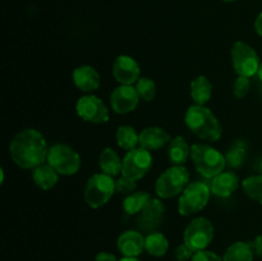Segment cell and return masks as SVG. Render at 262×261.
<instances>
[{
	"label": "cell",
	"instance_id": "27",
	"mask_svg": "<svg viewBox=\"0 0 262 261\" xmlns=\"http://www.w3.org/2000/svg\"><path fill=\"white\" fill-rule=\"evenodd\" d=\"M117 142L119 147L130 151L140 145V135L130 125H120L117 130Z\"/></svg>",
	"mask_w": 262,
	"mask_h": 261
},
{
	"label": "cell",
	"instance_id": "37",
	"mask_svg": "<svg viewBox=\"0 0 262 261\" xmlns=\"http://www.w3.org/2000/svg\"><path fill=\"white\" fill-rule=\"evenodd\" d=\"M255 169L258 171V173L262 174V158H260L257 161H256Z\"/></svg>",
	"mask_w": 262,
	"mask_h": 261
},
{
	"label": "cell",
	"instance_id": "30",
	"mask_svg": "<svg viewBox=\"0 0 262 261\" xmlns=\"http://www.w3.org/2000/svg\"><path fill=\"white\" fill-rule=\"evenodd\" d=\"M115 188L117 192H119L120 194H125V196H129L137 188V183L133 179L128 178V177H120L117 182H115Z\"/></svg>",
	"mask_w": 262,
	"mask_h": 261
},
{
	"label": "cell",
	"instance_id": "28",
	"mask_svg": "<svg viewBox=\"0 0 262 261\" xmlns=\"http://www.w3.org/2000/svg\"><path fill=\"white\" fill-rule=\"evenodd\" d=\"M242 188L251 200L262 205V174L247 177L242 182Z\"/></svg>",
	"mask_w": 262,
	"mask_h": 261
},
{
	"label": "cell",
	"instance_id": "3",
	"mask_svg": "<svg viewBox=\"0 0 262 261\" xmlns=\"http://www.w3.org/2000/svg\"><path fill=\"white\" fill-rule=\"evenodd\" d=\"M191 159L196 170L205 178L212 179L224 171L227 159L219 150L205 143L191 146Z\"/></svg>",
	"mask_w": 262,
	"mask_h": 261
},
{
	"label": "cell",
	"instance_id": "7",
	"mask_svg": "<svg viewBox=\"0 0 262 261\" xmlns=\"http://www.w3.org/2000/svg\"><path fill=\"white\" fill-rule=\"evenodd\" d=\"M48 164L61 176H73L81 168V156L64 143H55L49 147Z\"/></svg>",
	"mask_w": 262,
	"mask_h": 261
},
{
	"label": "cell",
	"instance_id": "14",
	"mask_svg": "<svg viewBox=\"0 0 262 261\" xmlns=\"http://www.w3.org/2000/svg\"><path fill=\"white\" fill-rule=\"evenodd\" d=\"M141 69L137 61L128 55H119L113 64V76L120 84L132 86L141 78Z\"/></svg>",
	"mask_w": 262,
	"mask_h": 261
},
{
	"label": "cell",
	"instance_id": "31",
	"mask_svg": "<svg viewBox=\"0 0 262 261\" xmlns=\"http://www.w3.org/2000/svg\"><path fill=\"white\" fill-rule=\"evenodd\" d=\"M251 90V82L247 77H238L233 84V94L238 99H243L248 95Z\"/></svg>",
	"mask_w": 262,
	"mask_h": 261
},
{
	"label": "cell",
	"instance_id": "10",
	"mask_svg": "<svg viewBox=\"0 0 262 261\" xmlns=\"http://www.w3.org/2000/svg\"><path fill=\"white\" fill-rule=\"evenodd\" d=\"M152 166V155L143 147H136L128 151L123 158L122 174L124 177L138 181L150 171Z\"/></svg>",
	"mask_w": 262,
	"mask_h": 261
},
{
	"label": "cell",
	"instance_id": "16",
	"mask_svg": "<svg viewBox=\"0 0 262 261\" xmlns=\"http://www.w3.org/2000/svg\"><path fill=\"white\" fill-rule=\"evenodd\" d=\"M74 84L83 92H94L100 86V74L91 66L77 67L72 74Z\"/></svg>",
	"mask_w": 262,
	"mask_h": 261
},
{
	"label": "cell",
	"instance_id": "12",
	"mask_svg": "<svg viewBox=\"0 0 262 261\" xmlns=\"http://www.w3.org/2000/svg\"><path fill=\"white\" fill-rule=\"evenodd\" d=\"M164 212H165V207L163 202L159 199H151L150 202L143 207L142 211L137 215L136 224L138 229L148 234L156 232L163 223Z\"/></svg>",
	"mask_w": 262,
	"mask_h": 261
},
{
	"label": "cell",
	"instance_id": "9",
	"mask_svg": "<svg viewBox=\"0 0 262 261\" xmlns=\"http://www.w3.org/2000/svg\"><path fill=\"white\" fill-rule=\"evenodd\" d=\"M232 64L238 76L247 78L256 76L261 66L257 53L243 41H237L233 45Z\"/></svg>",
	"mask_w": 262,
	"mask_h": 261
},
{
	"label": "cell",
	"instance_id": "8",
	"mask_svg": "<svg viewBox=\"0 0 262 261\" xmlns=\"http://www.w3.org/2000/svg\"><path fill=\"white\" fill-rule=\"evenodd\" d=\"M183 240L194 252L206 250L207 246L214 240V225L207 217H196L184 229Z\"/></svg>",
	"mask_w": 262,
	"mask_h": 261
},
{
	"label": "cell",
	"instance_id": "1",
	"mask_svg": "<svg viewBox=\"0 0 262 261\" xmlns=\"http://www.w3.org/2000/svg\"><path fill=\"white\" fill-rule=\"evenodd\" d=\"M12 160L22 169H35L48 160L49 147L45 137L33 128L20 130L10 143Z\"/></svg>",
	"mask_w": 262,
	"mask_h": 261
},
{
	"label": "cell",
	"instance_id": "15",
	"mask_svg": "<svg viewBox=\"0 0 262 261\" xmlns=\"http://www.w3.org/2000/svg\"><path fill=\"white\" fill-rule=\"evenodd\" d=\"M146 238L137 230H127L119 235L117 247L125 257H137L145 250Z\"/></svg>",
	"mask_w": 262,
	"mask_h": 261
},
{
	"label": "cell",
	"instance_id": "35",
	"mask_svg": "<svg viewBox=\"0 0 262 261\" xmlns=\"http://www.w3.org/2000/svg\"><path fill=\"white\" fill-rule=\"evenodd\" d=\"M252 247H253V251H255L256 255L262 257V234H260L258 237L255 238V241L252 242Z\"/></svg>",
	"mask_w": 262,
	"mask_h": 261
},
{
	"label": "cell",
	"instance_id": "6",
	"mask_svg": "<svg viewBox=\"0 0 262 261\" xmlns=\"http://www.w3.org/2000/svg\"><path fill=\"white\" fill-rule=\"evenodd\" d=\"M211 189L204 182H192L179 197L178 211L183 216H189L205 209L210 200Z\"/></svg>",
	"mask_w": 262,
	"mask_h": 261
},
{
	"label": "cell",
	"instance_id": "4",
	"mask_svg": "<svg viewBox=\"0 0 262 261\" xmlns=\"http://www.w3.org/2000/svg\"><path fill=\"white\" fill-rule=\"evenodd\" d=\"M189 184V173L184 165H173L158 178L155 192L160 199H173L182 194Z\"/></svg>",
	"mask_w": 262,
	"mask_h": 261
},
{
	"label": "cell",
	"instance_id": "32",
	"mask_svg": "<svg viewBox=\"0 0 262 261\" xmlns=\"http://www.w3.org/2000/svg\"><path fill=\"white\" fill-rule=\"evenodd\" d=\"M191 261H223V257H220L216 253L211 252V251H197L194 252L193 257L191 258Z\"/></svg>",
	"mask_w": 262,
	"mask_h": 261
},
{
	"label": "cell",
	"instance_id": "19",
	"mask_svg": "<svg viewBox=\"0 0 262 261\" xmlns=\"http://www.w3.org/2000/svg\"><path fill=\"white\" fill-rule=\"evenodd\" d=\"M32 178L36 186L40 187L43 191H48L56 186L59 181V173L50 164H41L37 168L33 169Z\"/></svg>",
	"mask_w": 262,
	"mask_h": 261
},
{
	"label": "cell",
	"instance_id": "36",
	"mask_svg": "<svg viewBox=\"0 0 262 261\" xmlns=\"http://www.w3.org/2000/svg\"><path fill=\"white\" fill-rule=\"evenodd\" d=\"M255 30H256V32H257V35L261 36V37H262V12L260 13V14H258V17L256 18Z\"/></svg>",
	"mask_w": 262,
	"mask_h": 261
},
{
	"label": "cell",
	"instance_id": "34",
	"mask_svg": "<svg viewBox=\"0 0 262 261\" xmlns=\"http://www.w3.org/2000/svg\"><path fill=\"white\" fill-rule=\"evenodd\" d=\"M95 261H118V258L110 252H99L95 257Z\"/></svg>",
	"mask_w": 262,
	"mask_h": 261
},
{
	"label": "cell",
	"instance_id": "11",
	"mask_svg": "<svg viewBox=\"0 0 262 261\" xmlns=\"http://www.w3.org/2000/svg\"><path fill=\"white\" fill-rule=\"evenodd\" d=\"M77 114L83 120L94 124H102L109 120L110 114L106 105L95 95H84L76 104Z\"/></svg>",
	"mask_w": 262,
	"mask_h": 261
},
{
	"label": "cell",
	"instance_id": "23",
	"mask_svg": "<svg viewBox=\"0 0 262 261\" xmlns=\"http://www.w3.org/2000/svg\"><path fill=\"white\" fill-rule=\"evenodd\" d=\"M255 251L252 243L250 242H235L228 247L223 256V261H253Z\"/></svg>",
	"mask_w": 262,
	"mask_h": 261
},
{
	"label": "cell",
	"instance_id": "25",
	"mask_svg": "<svg viewBox=\"0 0 262 261\" xmlns=\"http://www.w3.org/2000/svg\"><path fill=\"white\" fill-rule=\"evenodd\" d=\"M145 250L155 257H161L169 250V241L164 234L154 232L147 234L145 240Z\"/></svg>",
	"mask_w": 262,
	"mask_h": 261
},
{
	"label": "cell",
	"instance_id": "39",
	"mask_svg": "<svg viewBox=\"0 0 262 261\" xmlns=\"http://www.w3.org/2000/svg\"><path fill=\"white\" fill-rule=\"evenodd\" d=\"M257 76H258V78H260V81L262 82V63H261V66H260V69H258Z\"/></svg>",
	"mask_w": 262,
	"mask_h": 261
},
{
	"label": "cell",
	"instance_id": "17",
	"mask_svg": "<svg viewBox=\"0 0 262 261\" xmlns=\"http://www.w3.org/2000/svg\"><path fill=\"white\" fill-rule=\"evenodd\" d=\"M170 141V135L160 127L145 128L140 133V147L146 148L148 151L160 150Z\"/></svg>",
	"mask_w": 262,
	"mask_h": 261
},
{
	"label": "cell",
	"instance_id": "21",
	"mask_svg": "<svg viewBox=\"0 0 262 261\" xmlns=\"http://www.w3.org/2000/svg\"><path fill=\"white\" fill-rule=\"evenodd\" d=\"M99 164L102 173L107 174V176L115 177L122 173L123 160L119 158L117 151H114L113 148L106 147L102 150V153L100 154Z\"/></svg>",
	"mask_w": 262,
	"mask_h": 261
},
{
	"label": "cell",
	"instance_id": "26",
	"mask_svg": "<svg viewBox=\"0 0 262 261\" xmlns=\"http://www.w3.org/2000/svg\"><path fill=\"white\" fill-rule=\"evenodd\" d=\"M246 158H247V143L242 140L234 141L225 154L227 164L230 168H241Z\"/></svg>",
	"mask_w": 262,
	"mask_h": 261
},
{
	"label": "cell",
	"instance_id": "29",
	"mask_svg": "<svg viewBox=\"0 0 262 261\" xmlns=\"http://www.w3.org/2000/svg\"><path fill=\"white\" fill-rule=\"evenodd\" d=\"M138 95L145 101H152L156 96V84L155 82L147 77H141L136 84Z\"/></svg>",
	"mask_w": 262,
	"mask_h": 261
},
{
	"label": "cell",
	"instance_id": "38",
	"mask_svg": "<svg viewBox=\"0 0 262 261\" xmlns=\"http://www.w3.org/2000/svg\"><path fill=\"white\" fill-rule=\"evenodd\" d=\"M119 261H140V260H138L137 257H125V256H124V257L120 258Z\"/></svg>",
	"mask_w": 262,
	"mask_h": 261
},
{
	"label": "cell",
	"instance_id": "18",
	"mask_svg": "<svg viewBox=\"0 0 262 261\" xmlns=\"http://www.w3.org/2000/svg\"><path fill=\"white\" fill-rule=\"evenodd\" d=\"M238 186H239V178L232 171H223L210 182L211 193L219 197L230 196L233 192H235Z\"/></svg>",
	"mask_w": 262,
	"mask_h": 261
},
{
	"label": "cell",
	"instance_id": "13",
	"mask_svg": "<svg viewBox=\"0 0 262 261\" xmlns=\"http://www.w3.org/2000/svg\"><path fill=\"white\" fill-rule=\"evenodd\" d=\"M140 99L136 87L120 84L110 95V105L117 114H128L137 107Z\"/></svg>",
	"mask_w": 262,
	"mask_h": 261
},
{
	"label": "cell",
	"instance_id": "2",
	"mask_svg": "<svg viewBox=\"0 0 262 261\" xmlns=\"http://www.w3.org/2000/svg\"><path fill=\"white\" fill-rule=\"evenodd\" d=\"M184 123L193 135L201 140L215 142L222 137V124L214 113L205 105H192L184 115Z\"/></svg>",
	"mask_w": 262,
	"mask_h": 261
},
{
	"label": "cell",
	"instance_id": "24",
	"mask_svg": "<svg viewBox=\"0 0 262 261\" xmlns=\"http://www.w3.org/2000/svg\"><path fill=\"white\" fill-rule=\"evenodd\" d=\"M152 199L148 192H133L132 194L127 196L123 201V209L128 215H138L143 210V207Z\"/></svg>",
	"mask_w": 262,
	"mask_h": 261
},
{
	"label": "cell",
	"instance_id": "40",
	"mask_svg": "<svg viewBox=\"0 0 262 261\" xmlns=\"http://www.w3.org/2000/svg\"><path fill=\"white\" fill-rule=\"evenodd\" d=\"M222 2H225V3H230V2H235V0H222Z\"/></svg>",
	"mask_w": 262,
	"mask_h": 261
},
{
	"label": "cell",
	"instance_id": "22",
	"mask_svg": "<svg viewBox=\"0 0 262 261\" xmlns=\"http://www.w3.org/2000/svg\"><path fill=\"white\" fill-rule=\"evenodd\" d=\"M212 86L205 76H199L191 82V97L196 105H205L210 101Z\"/></svg>",
	"mask_w": 262,
	"mask_h": 261
},
{
	"label": "cell",
	"instance_id": "33",
	"mask_svg": "<svg viewBox=\"0 0 262 261\" xmlns=\"http://www.w3.org/2000/svg\"><path fill=\"white\" fill-rule=\"evenodd\" d=\"M194 255V251L192 248H189L186 243L183 245H179L178 247L176 248V252H174V256L178 261H187L189 258L193 257Z\"/></svg>",
	"mask_w": 262,
	"mask_h": 261
},
{
	"label": "cell",
	"instance_id": "20",
	"mask_svg": "<svg viewBox=\"0 0 262 261\" xmlns=\"http://www.w3.org/2000/svg\"><path fill=\"white\" fill-rule=\"evenodd\" d=\"M168 155L173 165H184L187 159L191 156V146H188L184 137L177 136L169 143Z\"/></svg>",
	"mask_w": 262,
	"mask_h": 261
},
{
	"label": "cell",
	"instance_id": "5",
	"mask_svg": "<svg viewBox=\"0 0 262 261\" xmlns=\"http://www.w3.org/2000/svg\"><path fill=\"white\" fill-rule=\"evenodd\" d=\"M115 191L117 188L113 177L105 173H97L87 181L84 188V200L90 207L99 209L110 201Z\"/></svg>",
	"mask_w": 262,
	"mask_h": 261
}]
</instances>
